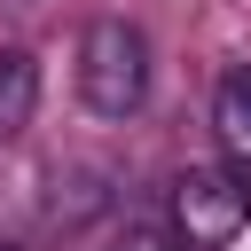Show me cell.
<instances>
[{"label":"cell","instance_id":"obj_1","mask_svg":"<svg viewBox=\"0 0 251 251\" xmlns=\"http://www.w3.org/2000/svg\"><path fill=\"white\" fill-rule=\"evenodd\" d=\"M78 94H86L102 118L141 110V94H149V39H141L126 16H94V24L78 31Z\"/></svg>","mask_w":251,"mask_h":251},{"label":"cell","instance_id":"obj_2","mask_svg":"<svg viewBox=\"0 0 251 251\" xmlns=\"http://www.w3.org/2000/svg\"><path fill=\"white\" fill-rule=\"evenodd\" d=\"M165 220H173V235L188 251H220V243H235L251 227V188L235 173H220V165H188L173 180V196H165Z\"/></svg>","mask_w":251,"mask_h":251},{"label":"cell","instance_id":"obj_3","mask_svg":"<svg viewBox=\"0 0 251 251\" xmlns=\"http://www.w3.org/2000/svg\"><path fill=\"white\" fill-rule=\"evenodd\" d=\"M212 133H220L227 165L251 173V63H235V71L220 78V94H212Z\"/></svg>","mask_w":251,"mask_h":251},{"label":"cell","instance_id":"obj_4","mask_svg":"<svg viewBox=\"0 0 251 251\" xmlns=\"http://www.w3.org/2000/svg\"><path fill=\"white\" fill-rule=\"evenodd\" d=\"M31 102H39V63L24 47H0V141L31 126Z\"/></svg>","mask_w":251,"mask_h":251},{"label":"cell","instance_id":"obj_5","mask_svg":"<svg viewBox=\"0 0 251 251\" xmlns=\"http://www.w3.org/2000/svg\"><path fill=\"white\" fill-rule=\"evenodd\" d=\"M0 251H16V243H0Z\"/></svg>","mask_w":251,"mask_h":251}]
</instances>
